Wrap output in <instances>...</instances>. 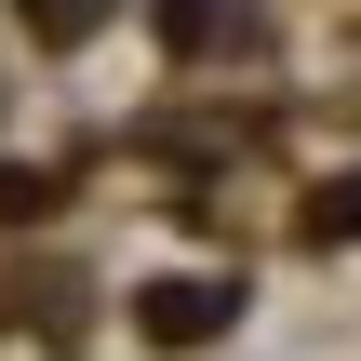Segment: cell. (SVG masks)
<instances>
[{
	"label": "cell",
	"instance_id": "cell-4",
	"mask_svg": "<svg viewBox=\"0 0 361 361\" xmlns=\"http://www.w3.org/2000/svg\"><path fill=\"white\" fill-rule=\"evenodd\" d=\"M161 40H214V0H161Z\"/></svg>",
	"mask_w": 361,
	"mask_h": 361
},
{
	"label": "cell",
	"instance_id": "cell-1",
	"mask_svg": "<svg viewBox=\"0 0 361 361\" xmlns=\"http://www.w3.org/2000/svg\"><path fill=\"white\" fill-rule=\"evenodd\" d=\"M228 308H241V281H147L134 295V335L147 348H201V335H228Z\"/></svg>",
	"mask_w": 361,
	"mask_h": 361
},
{
	"label": "cell",
	"instance_id": "cell-3",
	"mask_svg": "<svg viewBox=\"0 0 361 361\" xmlns=\"http://www.w3.org/2000/svg\"><path fill=\"white\" fill-rule=\"evenodd\" d=\"M308 241H361V174H348V188H322V201H308Z\"/></svg>",
	"mask_w": 361,
	"mask_h": 361
},
{
	"label": "cell",
	"instance_id": "cell-2",
	"mask_svg": "<svg viewBox=\"0 0 361 361\" xmlns=\"http://www.w3.org/2000/svg\"><path fill=\"white\" fill-rule=\"evenodd\" d=\"M13 13H27V27H40V40H54V54H67V40H94V27H107V0H13Z\"/></svg>",
	"mask_w": 361,
	"mask_h": 361
}]
</instances>
